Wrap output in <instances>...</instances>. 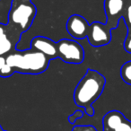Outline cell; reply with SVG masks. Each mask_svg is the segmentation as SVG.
Here are the masks:
<instances>
[{"label":"cell","mask_w":131,"mask_h":131,"mask_svg":"<svg viewBox=\"0 0 131 131\" xmlns=\"http://www.w3.org/2000/svg\"><path fill=\"white\" fill-rule=\"evenodd\" d=\"M106 84V78L100 72L87 69L85 75L81 78L74 92L75 105L84 109L93 106L102 95Z\"/></svg>","instance_id":"2"},{"label":"cell","mask_w":131,"mask_h":131,"mask_svg":"<svg viewBox=\"0 0 131 131\" xmlns=\"http://www.w3.org/2000/svg\"><path fill=\"white\" fill-rule=\"evenodd\" d=\"M90 24L82 15H73L67 22V31L71 37L78 40L87 38Z\"/></svg>","instance_id":"8"},{"label":"cell","mask_w":131,"mask_h":131,"mask_svg":"<svg viewBox=\"0 0 131 131\" xmlns=\"http://www.w3.org/2000/svg\"><path fill=\"white\" fill-rule=\"evenodd\" d=\"M120 77L126 84L131 85V61H127L122 65L120 68Z\"/></svg>","instance_id":"11"},{"label":"cell","mask_w":131,"mask_h":131,"mask_svg":"<svg viewBox=\"0 0 131 131\" xmlns=\"http://www.w3.org/2000/svg\"><path fill=\"white\" fill-rule=\"evenodd\" d=\"M58 58L68 64H81L84 59V50L80 43L73 40L62 39L57 42Z\"/></svg>","instance_id":"4"},{"label":"cell","mask_w":131,"mask_h":131,"mask_svg":"<svg viewBox=\"0 0 131 131\" xmlns=\"http://www.w3.org/2000/svg\"><path fill=\"white\" fill-rule=\"evenodd\" d=\"M87 39L93 47H102L108 45L111 40V30L106 24L93 22L89 26Z\"/></svg>","instance_id":"6"},{"label":"cell","mask_w":131,"mask_h":131,"mask_svg":"<svg viewBox=\"0 0 131 131\" xmlns=\"http://www.w3.org/2000/svg\"><path fill=\"white\" fill-rule=\"evenodd\" d=\"M15 73L14 69L6 62V56H0V77L7 78Z\"/></svg>","instance_id":"10"},{"label":"cell","mask_w":131,"mask_h":131,"mask_svg":"<svg viewBox=\"0 0 131 131\" xmlns=\"http://www.w3.org/2000/svg\"><path fill=\"white\" fill-rule=\"evenodd\" d=\"M31 49L43 53L50 60L58 58L57 42L44 36H36L31 41Z\"/></svg>","instance_id":"9"},{"label":"cell","mask_w":131,"mask_h":131,"mask_svg":"<svg viewBox=\"0 0 131 131\" xmlns=\"http://www.w3.org/2000/svg\"><path fill=\"white\" fill-rule=\"evenodd\" d=\"M127 1H131V0H127Z\"/></svg>","instance_id":"16"},{"label":"cell","mask_w":131,"mask_h":131,"mask_svg":"<svg viewBox=\"0 0 131 131\" xmlns=\"http://www.w3.org/2000/svg\"><path fill=\"white\" fill-rule=\"evenodd\" d=\"M122 19L125 22L126 25L127 27V31H130L131 30V2H129L127 4V7L125 9V12H124V15Z\"/></svg>","instance_id":"12"},{"label":"cell","mask_w":131,"mask_h":131,"mask_svg":"<svg viewBox=\"0 0 131 131\" xmlns=\"http://www.w3.org/2000/svg\"><path fill=\"white\" fill-rule=\"evenodd\" d=\"M84 113H86V115L89 117H93L94 116V109H93V106H90L84 109Z\"/></svg>","instance_id":"15"},{"label":"cell","mask_w":131,"mask_h":131,"mask_svg":"<svg viewBox=\"0 0 131 131\" xmlns=\"http://www.w3.org/2000/svg\"><path fill=\"white\" fill-rule=\"evenodd\" d=\"M6 62L15 73L39 75L48 69L50 59L41 52L31 49H15L6 56Z\"/></svg>","instance_id":"1"},{"label":"cell","mask_w":131,"mask_h":131,"mask_svg":"<svg viewBox=\"0 0 131 131\" xmlns=\"http://www.w3.org/2000/svg\"><path fill=\"white\" fill-rule=\"evenodd\" d=\"M37 7L31 0H12L8 13V27L22 36L32 25Z\"/></svg>","instance_id":"3"},{"label":"cell","mask_w":131,"mask_h":131,"mask_svg":"<svg viewBox=\"0 0 131 131\" xmlns=\"http://www.w3.org/2000/svg\"><path fill=\"white\" fill-rule=\"evenodd\" d=\"M84 111H80V110H77L75 111L73 114H71L69 117H68V122L71 124H75V122L77 121V119H80L84 117Z\"/></svg>","instance_id":"13"},{"label":"cell","mask_w":131,"mask_h":131,"mask_svg":"<svg viewBox=\"0 0 131 131\" xmlns=\"http://www.w3.org/2000/svg\"><path fill=\"white\" fill-rule=\"evenodd\" d=\"M21 37L12 31L7 24L0 23V56H7L17 49L16 46Z\"/></svg>","instance_id":"7"},{"label":"cell","mask_w":131,"mask_h":131,"mask_svg":"<svg viewBox=\"0 0 131 131\" xmlns=\"http://www.w3.org/2000/svg\"><path fill=\"white\" fill-rule=\"evenodd\" d=\"M124 49L127 53L131 54V30L127 31V35L124 41Z\"/></svg>","instance_id":"14"},{"label":"cell","mask_w":131,"mask_h":131,"mask_svg":"<svg viewBox=\"0 0 131 131\" xmlns=\"http://www.w3.org/2000/svg\"><path fill=\"white\" fill-rule=\"evenodd\" d=\"M131 1L127 0H104V11L106 15L105 24L110 29H116L120 19L123 17L127 4Z\"/></svg>","instance_id":"5"}]
</instances>
